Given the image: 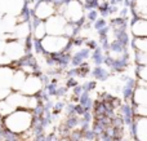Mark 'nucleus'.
Instances as JSON below:
<instances>
[{
    "mask_svg": "<svg viewBox=\"0 0 147 141\" xmlns=\"http://www.w3.org/2000/svg\"><path fill=\"white\" fill-rule=\"evenodd\" d=\"M5 126L14 132H21L27 129L32 122V113L27 109H17L12 114L5 117Z\"/></svg>",
    "mask_w": 147,
    "mask_h": 141,
    "instance_id": "nucleus-1",
    "label": "nucleus"
},
{
    "mask_svg": "<svg viewBox=\"0 0 147 141\" xmlns=\"http://www.w3.org/2000/svg\"><path fill=\"white\" fill-rule=\"evenodd\" d=\"M41 41L44 53L47 54H56L66 51L69 48L71 39L65 35H47Z\"/></svg>",
    "mask_w": 147,
    "mask_h": 141,
    "instance_id": "nucleus-2",
    "label": "nucleus"
},
{
    "mask_svg": "<svg viewBox=\"0 0 147 141\" xmlns=\"http://www.w3.org/2000/svg\"><path fill=\"white\" fill-rule=\"evenodd\" d=\"M63 16L67 22L71 23H80L83 25L85 21V14H84V5L81 4L80 0H69L65 8Z\"/></svg>",
    "mask_w": 147,
    "mask_h": 141,
    "instance_id": "nucleus-3",
    "label": "nucleus"
},
{
    "mask_svg": "<svg viewBox=\"0 0 147 141\" xmlns=\"http://www.w3.org/2000/svg\"><path fill=\"white\" fill-rule=\"evenodd\" d=\"M43 87H44V83L40 78V74L27 75L25 84H23L22 89L20 92L25 96H36L43 89Z\"/></svg>",
    "mask_w": 147,
    "mask_h": 141,
    "instance_id": "nucleus-4",
    "label": "nucleus"
},
{
    "mask_svg": "<svg viewBox=\"0 0 147 141\" xmlns=\"http://www.w3.org/2000/svg\"><path fill=\"white\" fill-rule=\"evenodd\" d=\"M25 0H0V14L14 16L18 17L25 10Z\"/></svg>",
    "mask_w": 147,
    "mask_h": 141,
    "instance_id": "nucleus-5",
    "label": "nucleus"
},
{
    "mask_svg": "<svg viewBox=\"0 0 147 141\" xmlns=\"http://www.w3.org/2000/svg\"><path fill=\"white\" fill-rule=\"evenodd\" d=\"M66 25L67 21L62 14L52 16L51 18H48L45 21V27L48 35H63Z\"/></svg>",
    "mask_w": 147,
    "mask_h": 141,
    "instance_id": "nucleus-6",
    "label": "nucleus"
},
{
    "mask_svg": "<svg viewBox=\"0 0 147 141\" xmlns=\"http://www.w3.org/2000/svg\"><path fill=\"white\" fill-rule=\"evenodd\" d=\"M54 13H57V10L52 0H41L34 8V16L40 21H47L52 16H54Z\"/></svg>",
    "mask_w": 147,
    "mask_h": 141,
    "instance_id": "nucleus-7",
    "label": "nucleus"
},
{
    "mask_svg": "<svg viewBox=\"0 0 147 141\" xmlns=\"http://www.w3.org/2000/svg\"><path fill=\"white\" fill-rule=\"evenodd\" d=\"M130 102L133 105H143L147 106V82L138 79V87L136 88Z\"/></svg>",
    "mask_w": 147,
    "mask_h": 141,
    "instance_id": "nucleus-8",
    "label": "nucleus"
},
{
    "mask_svg": "<svg viewBox=\"0 0 147 141\" xmlns=\"http://www.w3.org/2000/svg\"><path fill=\"white\" fill-rule=\"evenodd\" d=\"M130 28H132V34L134 38H147V20L146 18L133 16V20L130 22Z\"/></svg>",
    "mask_w": 147,
    "mask_h": 141,
    "instance_id": "nucleus-9",
    "label": "nucleus"
},
{
    "mask_svg": "<svg viewBox=\"0 0 147 141\" xmlns=\"http://www.w3.org/2000/svg\"><path fill=\"white\" fill-rule=\"evenodd\" d=\"M16 70L12 66H0V88H10Z\"/></svg>",
    "mask_w": 147,
    "mask_h": 141,
    "instance_id": "nucleus-10",
    "label": "nucleus"
},
{
    "mask_svg": "<svg viewBox=\"0 0 147 141\" xmlns=\"http://www.w3.org/2000/svg\"><path fill=\"white\" fill-rule=\"evenodd\" d=\"M136 137L138 141H147V118L136 117Z\"/></svg>",
    "mask_w": 147,
    "mask_h": 141,
    "instance_id": "nucleus-11",
    "label": "nucleus"
},
{
    "mask_svg": "<svg viewBox=\"0 0 147 141\" xmlns=\"http://www.w3.org/2000/svg\"><path fill=\"white\" fill-rule=\"evenodd\" d=\"M90 75L97 82H106L110 78V75H111V71H110L109 67L102 65V66H94L90 71Z\"/></svg>",
    "mask_w": 147,
    "mask_h": 141,
    "instance_id": "nucleus-12",
    "label": "nucleus"
},
{
    "mask_svg": "<svg viewBox=\"0 0 147 141\" xmlns=\"http://www.w3.org/2000/svg\"><path fill=\"white\" fill-rule=\"evenodd\" d=\"M26 78H27V75H26L22 70H16L14 75H13L12 85H10L12 91H14V92H20V91L22 89L25 82H26Z\"/></svg>",
    "mask_w": 147,
    "mask_h": 141,
    "instance_id": "nucleus-13",
    "label": "nucleus"
},
{
    "mask_svg": "<svg viewBox=\"0 0 147 141\" xmlns=\"http://www.w3.org/2000/svg\"><path fill=\"white\" fill-rule=\"evenodd\" d=\"M105 60H106V53H105V51L101 47L92 51L90 61L94 64V66H102V65H105Z\"/></svg>",
    "mask_w": 147,
    "mask_h": 141,
    "instance_id": "nucleus-14",
    "label": "nucleus"
},
{
    "mask_svg": "<svg viewBox=\"0 0 147 141\" xmlns=\"http://www.w3.org/2000/svg\"><path fill=\"white\" fill-rule=\"evenodd\" d=\"M130 45L134 51L147 54V38H133V40L130 41Z\"/></svg>",
    "mask_w": 147,
    "mask_h": 141,
    "instance_id": "nucleus-15",
    "label": "nucleus"
},
{
    "mask_svg": "<svg viewBox=\"0 0 147 141\" xmlns=\"http://www.w3.org/2000/svg\"><path fill=\"white\" fill-rule=\"evenodd\" d=\"M136 75H137V79L147 82V65H137Z\"/></svg>",
    "mask_w": 147,
    "mask_h": 141,
    "instance_id": "nucleus-16",
    "label": "nucleus"
},
{
    "mask_svg": "<svg viewBox=\"0 0 147 141\" xmlns=\"http://www.w3.org/2000/svg\"><path fill=\"white\" fill-rule=\"evenodd\" d=\"M81 87H83V89L85 91V92H93L97 87V80H94V79L86 80V82H84L83 84H81Z\"/></svg>",
    "mask_w": 147,
    "mask_h": 141,
    "instance_id": "nucleus-17",
    "label": "nucleus"
},
{
    "mask_svg": "<svg viewBox=\"0 0 147 141\" xmlns=\"http://www.w3.org/2000/svg\"><path fill=\"white\" fill-rule=\"evenodd\" d=\"M107 21L105 20L103 17H101V18H98V20L96 21V22L93 23V28L96 31H99V30H102V28H105V27H107Z\"/></svg>",
    "mask_w": 147,
    "mask_h": 141,
    "instance_id": "nucleus-18",
    "label": "nucleus"
},
{
    "mask_svg": "<svg viewBox=\"0 0 147 141\" xmlns=\"http://www.w3.org/2000/svg\"><path fill=\"white\" fill-rule=\"evenodd\" d=\"M80 83L78 82V79L76 78H69L67 79V83H66V87L67 88H75L76 85H79Z\"/></svg>",
    "mask_w": 147,
    "mask_h": 141,
    "instance_id": "nucleus-19",
    "label": "nucleus"
}]
</instances>
